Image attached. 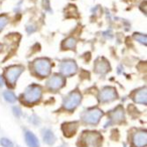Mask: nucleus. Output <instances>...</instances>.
Segmentation results:
<instances>
[{
  "instance_id": "b1692460",
  "label": "nucleus",
  "mask_w": 147,
  "mask_h": 147,
  "mask_svg": "<svg viewBox=\"0 0 147 147\" xmlns=\"http://www.w3.org/2000/svg\"><path fill=\"white\" fill-rule=\"evenodd\" d=\"M2 49H3V46L0 44V52H1V50H2Z\"/></svg>"
},
{
  "instance_id": "20e7f679",
  "label": "nucleus",
  "mask_w": 147,
  "mask_h": 147,
  "mask_svg": "<svg viewBox=\"0 0 147 147\" xmlns=\"http://www.w3.org/2000/svg\"><path fill=\"white\" fill-rule=\"evenodd\" d=\"M24 68L22 66H11V67L8 68L5 72V78L8 85L10 86H14L18 78L22 73Z\"/></svg>"
},
{
  "instance_id": "5701e85b",
  "label": "nucleus",
  "mask_w": 147,
  "mask_h": 147,
  "mask_svg": "<svg viewBox=\"0 0 147 147\" xmlns=\"http://www.w3.org/2000/svg\"><path fill=\"white\" fill-rule=\"evenodd\" d=\"M3 85V79H2V77L0 76V86Z\"/></svg>"
},
{
  "instance_id": "6ab92c4d",
  "label": "nucleus",
  "mask_w": 147,
  "mask_h": 147,
  "mask_svg": "<svg viewBox=\"0 0 147 147\" xmlns=\"http://www.w3.org/2000/svg\"><path fill=\"white\" fill-rule=\"evenodd\" d=\"M0 144L4 147H13V144L11 140L7 138H1L0 139Z\"/></svg>"
},
{
  "instance_id": "4468645a",
  "label": "nucleus",
  "mask_w": 147,
  "mask_h": 147,
  "mask_svg": "<svg viewBox=\"0 0 147 147\" xmlns=\"http://www.w3.org/2000/svg\"><path fill=\"white\" fill-rule=\"evenodd\" d=\"M26 143L28 145V147H39L40 144L37 139V138L34 136V133L30 131H26L25 134Z\"/></svg>"
},
{
  "instance_id": "f8f14e48",
  "label": "nucleus",
  "mask_w": 147,
  "mask_h": 147,
  "mask_svg": "<svg viewBox=\"0 0 147 147\" xmlns=\"http://www.w3.org/2000/svg\"><path fill=\"white\" fill-rule=\"evenodd\" d=\"M78 123H67L63 124L62 129L65 137L71 138L75 135V133L78 129Z\"/></svg>"
},
{
  "instance_id": "f257e3e1",
  "label": "nucleus",
  "mask_w": 147,
  "mask_h": 147,
  "mask_svg": "<svg viewBox=\"0 0 147 147\" xmlns=\"http://www.w3.org/2000/svg\"><path fill=\"white\" fill-rule=\"evenodd\" d=\"M42 95V90L41 86L32 85L28 86L22 94V100L26 104H34L39 101Z\"/></svg>"
},
{
  "instance_id": "f3484780",
  "label": "nucleus",
  "mask_w": 147,
  "mask_h": 147,
  "mask_svg": "<svg viewBox=\"0 0 147 147\" xmlns=\"http://www.w3.org/2000/svg\"><path fill=\"white\" fill-rule=\"evenodd\" d=\"M4 98L5 99V100H7L8 102L10 103H13L15 102L17 98L16 96L14 95V93L12 92H10V91H5L4 92Z\"/></svg>"
},
{
  "instance_id": "f03ea898",
  "label": "nucleus",
  "mask_w": 147,
  "mask_h": 147,
  "mask_svg": "<svg viewBox=\"0 0 147 147\" xmlns=\"http://www.w3.org/2000/svg\"><path fill=\"white\" fill-rule=\"evenodd\" d=\"M81 142L86 147H100L102 143V137L94 131H86L81 137Z\"/></svg>"
},
{
  "instance_id": "1a4fd4ad",
  "label": "nucleus",
  "mask_w": 147,
  "mask_h": 147,
  "mask_svg": "<svg viewBox=\"0 0 147 147\" xmlns=\"http://www.w3.org/2000/svg\"><path fill=\"white\" fill-rule=\"evenodd\" d=\"M132 142L135 147H145L147 144L146 131H138L132 137Z\"/></svg>"
},
{
  "instance_id": "423d86ee",
  "label": "nucleus",
  "mask_w": 147,
  "mask_h": 147,
  "mask_svg": "<svg viewBox=\"0 0 147 147\" xmlns=\"http://www.w3.org/2000/svg\"><path fill=\"white\" fill-rule=\"evenodd\" d=\"M81 99H82V96L80 94V92H71L63 102L64 109L67 110H73L80 103Z\"/></svg>"
},
{
  "instance_id": "9b49d317",
  "label": "nucleus",
  "mask_w": 147,
  "mask_h": 147,
  "mask_svg": "<svg viewBox=\"0 0 147 147\" xmlns=\"http://www.w3.org/2000/svg\"><path fill=\"white\" fill-rule=\"evenodd\" d=\"M110 122L114 123H120L124 120V111L122 106H119L109 114Z\"/></svg>"
},
{
  "instance_id": "39448f33",
  "label": "nucleus",
  "mask_w": 147,
  "mask_h": 147,
  "mask_svg": "<svg viewBox=\"0 0 147 147\" xmlns=\"http://www.w3.org/2000/svg\"><path fill=\"white\" fill-rule=\"evenodd\" d=\"M103 115V112L99 109H93L83 115V121L88 124H97Z\"/></svg>"
},
{
  "instance_id": "4be33fe9",
  "label": "nucleus",
  "mask_w": 147,
  "mask_h": 147,
  "mask_svg": "<svg viewBox=\"0 0 147 147\" xmlns=\"http://www.w3.org/2000/svg\"><path fill=\"white\" fill-rule=\"evenodd\" d=\"M136 39L137 40H138V41L140 42H144L145 43V42H146V37L144 36H143V35H141V37H139L138 35V36H136Z\"/></svg>"
},
{
  "instance_id": "9d476101",
  "label": "nucleus",
  "mask_w": 147,
  "mask_h": 147,
  "mask_svg": "<svg viewBox=\"0 0 147 147\" xmlns=\"http://www.w3.org/2000/svg\"><path fill=\"white\" fill-rule=\"evenodd\" d=\"M60 71L64 76H71L77 71V65L73 61H66L61 63Z\"/></svg>"
},
{
  "instance_id": "412c9836",
  "label": "nucleus",
  "mask_w": 147,
  "mask_h": 147,
  "mask_svg": "<svg viewBox=\"0 0 147 147\" xmlns=\"http://www.w3.org/2000/svg\"><path fill=\"white\" fill-rule=\"evenodd\" d=\"M5 23H6V19L5 18H3V17L0 18V29H1L3 26L5 25Z\"/></svg>"
},
{
  "instance_id": "a211bd4d",
  "label": "nucleus",
  "mask_w": 147,
  "mask_h": 147,
  "mask_svg": "<svg viewBox=\"0 0 147 147\" xmlns=\"http://www.w3.org/2000/svg\"><path fill=\"white\" fill-rule=\"evenodd\" d=\"M75 45H76V42L73 38H69L67 41H65V43H64V47L67 49H73Z\"/></svg>"
},
{
  "instance_id": "ddd939ff",
  "label": "nucleus",
  "mask_w": 147,
  "mask_h": 147,
  "mask_svg": "<svg viewBox=\"0 0 147 147\" xmlns=\"http://www.w3.org/2000/svg\"><path fill=\"white\" fill-rule=\"evenodd\" d=\"M134 100L137 103H140L143 105L147 104V91L145 87L140 89L136 92V94L134 96Z\"/></svg>"
},
{
  "instance_id": "dca6fc26",
  "label": "nucleus",
  "mask_w": 147,
  "mask_h": 147,
  "mask_svg": "<svg viewBox=\"0 0 147 147\" xmlns=\"http://www.w3.org/2000/svg\"><path fill=\"white\" fill-rule=\"evenodd\" d=\"M43 140L48 144H53L56 142V137L50 129H46L44 131L43 135Z\"/></svg>"
},
{
  "instance_id": "aec40b11",
  "label": "nucleus",
  "mask_w": 147,
  "mask_h": 147,
  "mask_svg": "<svg viewBox=\"0 0 147 147\" xmlns=\"http://www.w3.org/2000/svg\"><path fill=\"white\" fill-rule=\"evenodd\" d=\"M12 110H13V114H14V115H15L16 116H18V117L20 116L21 114H22V113H21V110L20 109V108H18V107H14Z\"/></svg>"
},
{
  "instance_id": "7ed1b4c3",
  "label": "nucleus",
  "mask_w": 147,
  "mask_h": 147,
  "mask_svg": "<svg viewBox=\"0 0 147 147\" xmlns=\"http://www.w3.org/2000/svg\"><path fill=\"white\" fill-rule=\"evenodd\" d=\"M33 69L40 77H47L51 71V63L48 59H37L33 63Z\"/></svg>"
},
{
  "instance_id": "0eeeda50",
  "label": "nucleus",
  "mask_w": 147,
  "mask_h": 147,
  "mask_svg": "<svg viewBox=\"0 0 147 147\" xmlns=\"http://www.w3.org/2000/svg\"><path fill=\"white\" fill-rule=\"evenodd\" d=\"M117 98V93L115 89L113 87H105L99 95V100L105 103V102H110L115 100Z\"/></svg>"
},
{
  "instance_id": "6e6552de",
  "label": "nucleus",
  "mask_w": 147,
  "mask_h": 147,
  "mask_svg": "<svg viewBox=\"0 0 147 147\" xmlns=\"http://www.w3.org/2000/svg\"><path fill=\"white\" fill-rule=\"evenodd\" d=\"M64 83H65V80L62 76L54 75L49 79V81L47 82V86L50 90L57 91V90H59L60 88H62L63 86Z\"/></svg>"
},
{
  "instance_id": "2eb2a0df",
  "label": "nucleus",
  "mask_w": 147,
  "mask_h": 147,
  "mask_svg": "<svg viewBox=\"0 0 147 147\" xmlns=\"http://www.w3.org/2000/svg\"><path fill=\"white\" fill-rule=\"evenodd\" d=\"M94 70L97 73H100V74L107 73L109 71V64L108 63V62H106L104 60H100L96 63Z\"/></svg>"
}]
</instances>
